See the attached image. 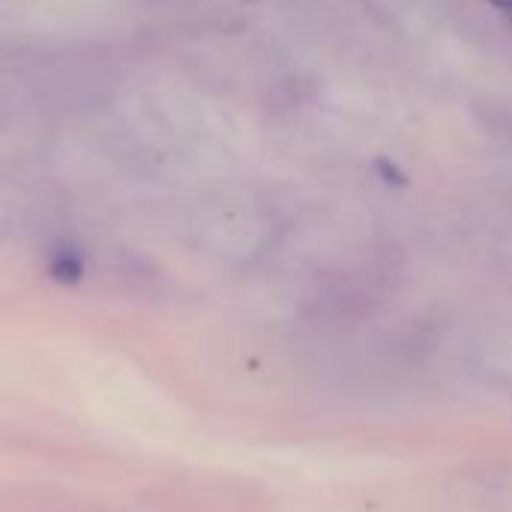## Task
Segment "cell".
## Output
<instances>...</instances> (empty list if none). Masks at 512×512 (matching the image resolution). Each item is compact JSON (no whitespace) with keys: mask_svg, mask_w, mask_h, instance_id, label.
Masks as SVG:
<instances>
[{"mask_svg":"<svg viewBox=\"0 0 512 512\" xmlns=\"http://www.w3.org/2000/svg\"><path fill=\"white\" fill-rule=\"evenodd\" d=\"M48 276L60 285H75L84 276V255L75 243H57L48 255Z\"/></svg>","mask_w":512,"mask_h":512,"instance_id":"6da1fadb","label":"cell"},{"mask_svg":"<svg viewBox=\"0 0 512 512\" xmlns=\"http://www.w3.org/2000/svg\"><path fill=\"white\" fill-rule=\"evenodd\" d=\"M498 9H507V12H512V0H492Z\"/></svg>","mask_w":512,"mask_h":512,"instance_id":"7a4b0ae2","label":"cell"}]
</instances>
